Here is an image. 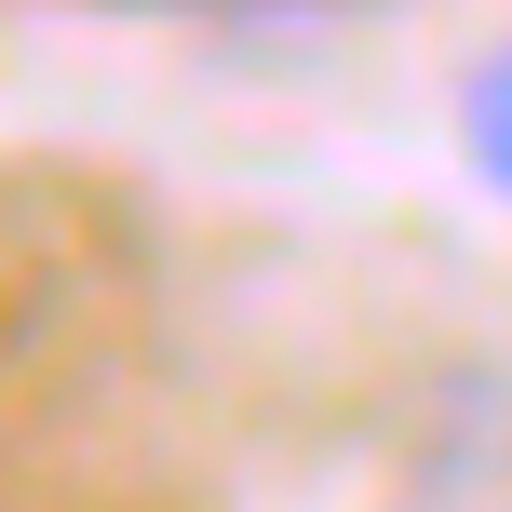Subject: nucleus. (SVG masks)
<instances>
[{
	"label": "nucleus",
	"mask_w": 512,
	"mask_h": 512,
	"mask_svg": "<svg viewBox=\"0 0 512 512\" xmlns=\"http://www.w3.org/2000/svg\"><path fill=\"white\" fill-rule=\"evenodd\" d=\"M391 512H512V364H432L391 432Z\"/></svg>",
	"instance_id": "1"
},
{
	"label": "nucleus",
	"mask_w": 512,
	"mask_h": 512,
	"mask_svg": "<svg viewBox=\"0 0 512 512\" xmlns=\"http://www.w3.org/2000/svg\"><path fill=\"white\" fill-rule=\"evenodd\" d=\"M459 135H472V176L512 203V54H486V68L459 81Z\"/></svg>",
	"instance_id": "2"
}]
</instances>
